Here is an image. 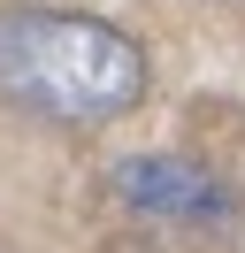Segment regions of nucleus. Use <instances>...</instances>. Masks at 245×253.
Listing matches in <instances>:
<instances>
[{
    "instance_id": "nucleus-1",
    "label": "nucleus",
    "mask_w": 245,
    "mask_h": 253,
    "mask_svg": "<svg viewBox=\"0 0 245 253\" xmlns=\"http://www.w3.org/2000/svg\"><path fill=\"white\" fill-rule=\"evenodd\" d=\"M0 100L46 123H115L146 100V46L84 8H0Z\"/></svg>"
},
{
    "instance_id": "nucleus-2",
    "label": "nucleus",
    "mask_w": 245,
    "mask_h": 253,
    "mask_svg": "<svg viewBox=\"0 0 245 253\" xmlns=\"http://www.w3.org/2000/svg\"><path fill=\"white\" fill-rule=\"evenodd\" d=\"M115 200L161 222H207L222 215V176L199 169L192 154H130L115 161Z\"/></svg>"
}]
</instances>
